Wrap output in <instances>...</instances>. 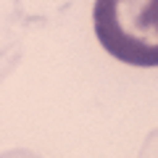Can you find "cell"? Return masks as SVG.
<instances>
[{
  "label": "cell",
  "mask_w": 158,
  "mask_h": 158,
  "mask_svg": "<svg viewBox=\"0 0 158 158\" xmlns=\"http://www.w3.org/2000/svg\"><path fill=\"white\" fill-rule=\"evenodd\" d=\"M95 32L113 58L140 69L158 66V0H98Z\"/></svg>",
  "instance_id": "6da1fadb"
}]
</instances>
